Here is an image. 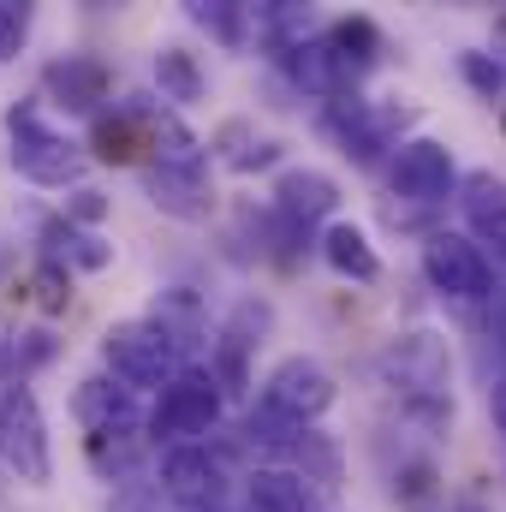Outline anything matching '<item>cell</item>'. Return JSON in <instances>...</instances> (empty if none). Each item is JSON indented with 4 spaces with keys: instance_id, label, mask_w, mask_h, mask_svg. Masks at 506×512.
Here are the masks:
<instances>
[{
    "instance_id": "1",
    "label": "cell",
    "mask_w": 506,
    "mask_h": 512,
    "mask_svg": "<svg viewBox=\"0 0 506 512\" xmlns=\"http://www.w3.org/2000/svg\"><path fill=\"white\" fill-rule=\"evenodd\" d=\"M381 387L393 393L399 417L417 429H453V346L435 328H405L376 358Z\"/></svg>"
},
{
    "instance_id": "2",
    "label": "cell",
    "mask_w": 506,
    "mask_h": 512,
    "mask_svg": "<svg viewBox=\"0 0 506 512\" xmlns=\"http://www.w3.org/2000/svg\"><path fill=\"white\" fill-rule=\"evenodd\" d=\"M6 161L18 179L42 191H78L90 173V143L66 137L60 126L42 120V96H24L6 108Z\"/></svg>"
},
{
    "instance_id": "3",
    "label": "cell",
    "mask_w": 506,
    "mask_h": 512,
    "mask_svg": "<svg viewBox=\"0 0 506 512\" xmlns=\"http://www.w3.org/2000/svg\"><path fill=\"white\" fill-rule=\"evenodd\" d=\"M340 399V382L322 358H280L262 382H256V399H251V417L262 423H280V429H322V417L334 411Z\"/></svg>"
},
{
    "instance_id": "4",
    "label": "cell",
    "mask_w": 506,
    "mask_h": 512,
    "mask_svg": "<svg viewBox=\"0 0 506 512\" xmlns=\"http://www.w3.org/2000/svg\"><path fill=\"white\" fill-rule=\"evenodd\" d=\"M221 411H227V387L215 382L209 364L179 370L173 382L155 393V405H149V441H155V453L161 447H185V441H215Z\"/></svg>"
},
{
    "instance_id": "5",
    "label": "cell",
    "mask_w": 506,
    "mask_h": 512,
    "mask_svg": "<svg viewBox=\"0 0 506 512\" xmlns=\"http://www.w3.org/2000/svg\"><path fill=\"white\" fill-rule=\"evenodd\" d=\"M0 465L6 477H18L24 489H48L54 483V435H48V411L36 399V387L0 382Z\"/></svg>"
},
{
    "instance_id": "6",
    "label": "cell",
    "mask_w": 506,
    "mask_h": 512,
    "mask_svg": "<svg viewBox=\"0 0 506 512\" xmlns=\"http://www.w3.org/2000/svg\"><path fill=\"white\" fill-rule=\"evenodd\" d=\"M102 370L131 393H161L179 370H191V358L173 346V334L149 316H126L102 334Z\"/></svg>"
},
{
    "instance_id": "7",
    "label": "cell",
    "mask_w": 506,
    "mask_h": 512,
    "mask_svg": "<svg viewBox=\"0 0 506 512\" xmlns=\"http://www.w3.org/2000/svg\"><path fill=\"white\" fill-rule=\"evenodd\" d=\"M411 120H417L411 108H399V102H370V96H358V90L322 102V131H328V137L340 143V155L358 161V167H376L381 155L393 161Z\"/></svg>"
},
{
    "instance_id": "8",
    "label": "cell",
    "mask_w": 506,
    "mask_h": 512,
    "mask_svg": "<svg viewBox=\"0 0 506 512\" xmlns=\"http://www.w3.org/2000/svg\"><path fill=\"white\" fill-rule=\"evenodd\" d=\"M155 489L179 512H215L233 489V453L221 441H185L155 453Z\"/></svg>"
},
{
    "instance_id": "9",
    "label": "cell",
    "mask_w": 506,
    "mask_h": 512,
    "mask_svg": "<svg viewBox=\"0 0 506 512\" xmlns=\"http://www.w3.org/2000/svg\"><path fill=\"white\" fill-rule=\"evenodd\" d=\"M423 280L441 298H453V304H489L495 298V256L483 251L471 233L435 227L423 239Z\"/></svg>"
},
{
    "instance_id": "10",
    "label": "cell",
    "mask_w": 506,
    "mask_h": 512,
    "mask_svg": "<svg viewBox=\"0 0 506 512\" xmlns=\"http://www.w3.org/2000/svg\"><path fill=\"white\" fill-rule=\"evenodd\" d=\"M459 185H465V173H459V161H453V149L441 137H405L399 155L387 161L393 203H411V209H429L435 215L447 197H459Z\"/></svg>"
},
{
    "instance_id": "11",
    "label": "cell",
    "mask_w": 506,
    "mask_h": 512,
    "mask_svg": "<svg viewBox=\"0 0 506 512\" xmlns=\"http://www.w3.org/2000/svg\"><path fill=\"white\" fill-rule=\"evenodd\" d=\"M268 328H274V304L268 298H239L227 310V322L215 328L209 370H215V382L227 387V399L233 393H251V358H256V346L268 340Z\"/></svg>"
},
{
    "instance_id": "12",
    "label": "cell",
    "mask_w": 506,
    "mask_h": 512,
    "mask_svg": "<svg viewBox=\"0 0 506 512\" xmlns=\"http://www.w3.org/2000/svg\"><path fill=\"white\" fill-rule=\"evenodd\" d=\"M42 96H48V108H60V114L96 120V114H108L114 72H108V60H96V54H54V60L42 66Z\"/></svg>"
},
{
    "instance_id": "13",
    "label": "cell",
    "mask_w": 506,
    "mask_h": 512,
    "mask_svg": "<svg viewBox=\"0 0 506 512\" xmlns=\"http://www.w3.org/2000/svg\"><path fill=\"white\" fill-rule=\"evenodd\" d=\"M72 417L84 423V435H149V411H143V393H131L126 382H114L108 370L102 376H84L72 393Z\"/></svg>"
},
{
    "instance_id": "14",
    "label": "cell",
    "mask_w": 506,
    "mask_h": 512,
    "mask_svg": "<svg viewBox=\"0 0 506 512\" xmlns=\"http://www.w3.org/2000/svg\"><path fill=\"white\" fill-rule=\"evenodd\" d=\"M268 209L310 227V233H322V227L340 221V185L322 167H280L274 185H268Z\"/></svg>"
},
{
    "instance_id": "15",
    "label": "cell",
    "mask_w": 506,
    "mask_h": 512,
    "mask_svg": "<svg viewBox=\"0 0 506 512\" xmlns=\"http://www.w3.org/2000/svg\"><path fill=\"white\" fill-rule=\"evenodd\" d=\"M245 512H334V489L292 471V465H251L245 471Z\"/></svg>"
},
{
    "instance_id": "16",
    "label": "cell",
    "mask_w": 506,
    "mask_h": 512,
    "mask_svg": "<svg viewBox=\"0 0 506 512\" xmlns=\"http://www.w3.org/2000/svg\"><path fill=\"white\" fill-rule=\"evenodd\" d=\"M322 48H328V60H334V78H340V90L352 96L370 72L381 66V30L376 18H364V12H346V18H328L322 24Z\"/></svg>"
},
{
    "instance_id": "17",
    "label": "cell",
    "mask_w": 506,
    "mask_h": 512,
    "mask_svg": "<svg viewBox=\"0 0 506 512\" xmlns=\"http://www.w3.org/2000/svg\"><path fill=\"white\" fill-rule=\"evenodd\" d=\"M143 191L173 221H209L215 215V179H209V167H143Z\"/></svg>"
},
{
    "instance_id": "18",
    "label": "cell",
    "mask_w": 506,
    "mask_h": 512,
    "mask_svg": "<svg viewBox=\"0 0 506 512\" xmlns=\"http://www.w3.org/2000/svg\"><path fill=\"white\" fill-rule=\"evenodd\" d=\"M459 209H465V227L483 251H495V268L506 262V179H495L489 167L465 173L459 185Z\"/></svg>"
},
{
    "instance_id": "19",
    "label": "cell",
    "mask_w": 506,
    "mask_h": 512,
    "mask_svg": "<svg viewBox=\"0 0 506 512\" xmlns=\"http://www.w3.org/2000/svg\"><path fill=\"white\" fill-rule=\"evenodd\" d=\"M209 155H215L227 173H268V167H280L286 143H280V137H268V131H256V120L233 114V120H221V126H215Z\"/></svg>"
},
{
    "instance_id": "20",
    "label": "cell",
    "mask_w": 506,
    "mask_h": 512,
    "mask_svg": "<svg viewBox=\"0 0 506 512\" xmlns=\"http://www.w3.org/2000/svg\"><path fill=\"white\" fill-rule=\"evenodd\" d=\"M316 251H322V262H328L340 280H352V286H376L381 280V256H376L370 233H364L358 221H334V227H322Z\"/></svg>"
},
{
    "instance_id": "21",
    "label": "cell",
    "mask_w": 506,
    "mask_h": 512,
    "mask_svg": "<svg viewBox=\"0 0 506 512\" xmlns=\"http://www.w3.org/2000/svg\"><path fill=\"white\" fill-rule=\"evenodd\" d=\"M42 256L60 262V268H78V274H102L114 262V245L90 227H72L66 215H48L42 221Z\"/></svg>"
},
{
    "instance_id": "22",
    "label": "cell",
    "mask_w": 506,
    "mask_h": 512,
    "mask_svg": "<svg viewBox=\"0 0 506 512\" xmlns=\"http://www.w3.org/2000/svg\"><path fill=\"white\" fill-rule=\"evenodd\" d=\"M149 322H161L185 358H191V346H203V340H209V310H203L197 286H161V292H155V304H149Z\"/></svg>"
},
{
    "instance_id": "23",
    "label": "cell",
    "mask_w": 506,
    "mask_h": 512,
    "mask_svg": "<svg viewBox=\"0 0 506 512\" xmlns=\"http://www.w3.org/2000/svg\"><path fill=\"white\" fill-rule=\"evenodd\" d=\"M149 72H155V90H161V102H167V108H191V102H203V90H209V78H203L197 54H191V48H179V42L155 48Z\"/></svg>"
},
{
    "instance_id": "24",
    "label": "cell",
    "mask_w": 506,
    "mask_h": 512,
    "mask_svg": "<svg viewBox=\"0 0 506 512\" xmlns=\"http://www.w3.org/2000/svg\"><path fill=\"white\" fill-rule=\"evenodd\" d=\"M143 155H149V137H143V126L131 120L126 108H108V114L90 120V161L131 167V161H143Z\"/></svg>"
},
{
    "instance_id": "25",
    "label": "cell",
    "mask_w": 506,
    "mask_h": 512,
    "mask_svg": "<svg viewBox=\"0 0 506 512\" xmlns=\"http://www.w3.org/2000/svg\"><path fill=\"white\" fill-rule=\"evenodd\" d=\"M185 18L197 24V30H209L215 42H227V48H245L256 42V18L245 0H191L185 6Z\"/></svg>"
},
{
    "instance_id": "26",
    "label": "cell",
    "mask_w": 506,
    "mask_h": 512,
    "mask_svg": "<svg viewBox=\"0 0 506 512\" xmlns=\"http://www.w3.org/2000/svg\"><path fill=\"white\" fill-rule=\"evenodd\" d=\"M393 501L411 507V512L435 507V501H441V477H435V465H429V459H405V465L393 471Z\"/></svg>"
},
{
    "instance_id": "27",
    "label": "cell",
    "mask_w": 506,
    "mask_h": 512,
    "mask_svg": "<svg viewBox=\"0 0 506 512\" xmlns=\"http://www.w3.org/2000/svg\"><path fill=\"white\" fill-rule=\"evenodd\" d=\"M459 78H465L489 108H495V102L506 108V66L489 54V48H465V54H459Z\"/></svg>"
},
{
    "instance_id": "28",
    "label": "cell",
    "mask_w": 506,
    "mask_h": 512,
    "mask_svg": "<svg viewBox=\"0 0 506 512\" xmlns=\"http://www.w3.org/2000/svg\"><path fill=\"white\" fill-rule=\"evenodd\" d=\"M36 304L42 310H66L72 304V268H60V262H36Z\"/></svg>"
},
{
    "instance_id": "29",
    "label": "cell",
    "mask_w": 506,
    "mask_h": 512,
    "mask_svg": "<svg viewBox=\"0 0 506 512\" xmlns=\"http://www.w3.org/2000/svg\"><path fill=\"white\" fill-rule=\"evenodd\" d=\"M30 24H36V12L30 6H18V0H0V66L30 42Z\"/></svg>"
},
{
    "instance_id": "30",
    "label": "cell",
    "mask_w": 506,
    "mask_h": 512,
    "mask_svg": "<svg viewBox=\"0 0 506 512\" xmlns=\"http://www.w3.org/2000/svg\"><path fill=\"white\" fill-rule=\"evenodd\" d=\"M60 215H66L72 227H90V233H96L102 215H108V197H102L96 185H78V191H66V209H60Z\"/></svg>"
},
{
    "instance_id": "31",
    "label": "cell",
    "mask_w": 506,
    "mask_h": 512,
    "mask_svg": "<svg viewBox=\"0 0 506 512\" xmlns=\"http://www.w3.org/2000/svg\"><path fill=\"white\" fill-rule=\"evenodd\" d=\"M108 512H173V501L155 489V477H149V483L137 477V483H126V489L114 495V507H108Z\"/></svg>"
},
{
    "instance_id": "32",
    "label": "cell",
    "mask_w": 506,
    "mask_h": 512,
    "mask_svg": "<svg viewBox=\"0 0 506 512\" xmlns=\"http://www.w3.org/2000/svg\"><path fill=\"white\" fill-rule=\"evenodd\" d=\"M506 346V340H501ZM489 411H495V423H501V435H506V364H501V382H495V393H489Z\"/></svg>"
},
{
    "instance_id": "33",
    "label": "cell",
    "mask_w": 506,
    "mask_h": 512,
    "mask_svg": "<svg viewBox=\"0 0 506 512\" xmlns=\"http://www.w3.org/2000/svg\"><path fill=\"white\" fill-rule=\"evenodd\" d=\"M447 512H489V501H483V495H471V489H465V495H453V501H447Z\"/></svg>"
},
{
    "instance_id": "34",
    "label": "cell",
    "mask_w": 506,
    "mask_h": 512,
    "mask_svg": "<svg viewBox=\"0 0 506 512\" xmlns=\"http://www.w3.org/2000/svg\"><path fill=\"white\" fill-rule=\"evenodd\" d=\"M489 54H495V60H501V66H506V12H501V18H495V48H489Z\"/></svg>"
},
{
    "instance_id": "35",
    "label": "cell",
    "mask_w": 506,
    "mask_h": 512,
    "mask_svg": "<svg viewBox=\"0 0 506 512\" xmlns=\"http://www.w3.org/2000/svg\"><path fill=\"white\" fill-rule=\"evenodd\" d=\"M215 512H227V507H215Z\"/></svg>"
},
{
    "instance_id": "36",
    "label": "cell",
    "mask_w": 506,
    "mask_h": 512,
    "mask_svg": "<svg viewBox=\"0 0 506 512\" xmlns=\"http://www.w3.org/2000/svg\"><path fill=\"white\" fill-rule=\"evenodd\" d=\"M501 268H506V262H501Z\"/></svg>"
}]
</instances>
